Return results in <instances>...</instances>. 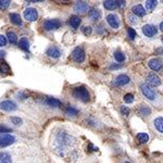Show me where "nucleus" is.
<instances>
[{
  "mask_svg": "<svg viewBox=\"0 0 163 163\" xmlns=\"http://www.w3.org/2000/svg\"><path fill=\"white\" fill-rule=\"evenodd\" d=\"M46 54H47L48 57H50V58L58 59L61 57V50L59 49L58 47H56V46H51V47H49L47 49Z\"/></svg>",
  "mask_w": 163,
  "mask_h": 163,
  "instance_id": "obj_14",
  "label": "nucleus"
},
{
  "mask_svg": "<svg viewBox=\"0 0 163 163\" xmlns=\"http://www.w3.org/2000/svg\"><path fill=\"white\" fill-rule=\"evenodd\" d=\"M118 6H119V8H124L125 7V1H120V0H119L118 1Z\"/></svg>",
  "mask_w": 163,
  "mask_h": 163,
  "instance_id": "obj_41",
  "label": "nucleus"
},
{
  "mask_svg": "<svg viewBox=\"0 0 163 163\" xmlns=\"http://www.w3.org/2000/svg\"><path fill=\"white\" fill-rule=\"evenodd\" d=\"M129 82H131V78H129L128 76L125 75V74H121V75H119L118 77L113 81L112 84H113L114 86H124V85H127Z\"/></svg>",
  "mask_w": 163,
  "mask_h": 163,
  "instance_id": "obj_13",
  "label": "nucleus"
},
{
  "mask_svg": "<svg viewBox=\"0 0 163 163\" xmlns=\"http://www.w3.org/2000/svg\"><path fill=\"white\" fill-rule=\"evenodd\" d=\"M134 101V95L133 94H126L124 96V102L125 103H132Z\"/></svg>",
  "mask_w": 163,
  "mask_h": 163,
  "instance_id": "obj_34",
  "label": "nucleus"
},
{
  "mask_svg": "<svg viewBox=\"0 0 163 163\" xmlns=\"http://www.w3.org/2000/svg\"><path fill=\"white\" fill-rule=\"evenodd\" d=\"M11 73V68L4 60H0V74L2 76L9 75Z\"/></svg>",
  "mask_w": 163,
  "mask_h": 163,
  "instance_id": "obj_19",
  "label": "nucleus"
},
{
  "mask_svg": "<svg viewBox=\"0 0 163 163\" xmlns=\"http://www.w3.org/2000/svg\"><path fill=\"white\" fill-rule=\"evenodd\" d=\"M125 163H129V162H125Z\"/></svg>",
  "mask_w": 163,
  "mask_h": 163,
  "instance_id": "obj_45",
  "label": "nucleus"
},
{
  "mask_svg": "<svg viewBox=\"0 0 163 163\" xmlns=\"http://www.w3.org/2000/svg\"><path fill=\"white\" fill-rule=\"evenodd\" d=\"M146 84L150 87H158L161 85V78L155 73L148 74V76L146 77Z\"/></svg>",
  "mask_w": 163,
  "mask_h": 163,
  "instance_id": "obj_7",
  "label": "nucleus"
},
{
  "mask_svg": "<svg viewBox=\"0 0 163 163\" xmlns=\"http://www.w3.org/2000/svg\"><path fill=\"white\" fill-rule=\"evenodd\" d=\"M127 35H128V37L132 39V40H134V39L136 38V36H137L135 30H134V28H132V27H129L128 30H127Z\"/></svg>",
  "mask_w": 163,
  "mask_h": 163,
  "instance_id": "obj_33",
  "label": "nucleus"
},
{
  "mask_svg": "<svg viewBox=\"0 0 163 163\" xmlns=\"http://www.w3.org/2000/svg\"><path fill=\"white\" fill-rule=\"evenodd\" d=\"M0 163H12L11 156L7 152H0Z\"/></svg>",
  "mask_w": 163,
  "mask_h": 163,
  "instance_id": "obj_27",
  "label": "nucleus"
},
{
  "mask_svg": "<svg viewBox=\"0 0 163 163\" xmlns=\"http://www.w3.org/2000/svg\"><path fill=\"white\" fill-rule=\"evenodd\" d=\"M128 21L131 24H137L138 23V17L134 14H128Z\"/></svg>",
  "mask_w": 163,
  "mask_h": 163,
  "instance_id": "obj_36",
  "label": "nucleus"
},
{
  "mask_svg": "<svg viewBox=\"0 0 163 163\" xmlns=\"http://www.w3.org/2000/svg\"><path fill=\"white\" fill-rule=\"evenodd\" d=\"M138 113L140 114L142 116H148V115H150V113H151V109L149 107H147V105H140L139 107V109H138Z\"/></svg>",
  "mask_w": 163,
  "mask_h": 163,
  "instance_id": "obj_25",
  "label": "nucleus"
},
{
  "mask_svg": "<svg viewBox=\"0 0 163 163\" xmlns=\"http://www.w3.org/2000/svg\"><path fill=\"white\" fill-rule=\"evenodd\" d=\"M45 102H46V105H47L48 107L54 108V109L60 108L61 105H62V102H61L60 100H58V99H56V98H52V97H48V98L46 99Z\"/></svg>",
  "mask_w": 163,
  "mask_h": 163,
  "instance_id": "obj_17",
  "label": "nucleus"
},
{
  "mask_svg": "<svg viewBox=\"0 0 163 163\" xmlns=\"http://www.w3.org/2000/svg\"><path fill=\"white\" fill-rule=\"evenodd\" d=\"M77 114H78V110L75 109L74 107L69 105V107L65 109V115H68V116H76Z\"/></svg>",
  "mask_w": 163,
  "mask_h": 163,
  "instance_id": "obj_30",
  "label": "nucleus"
},
{
  "mask_svg": "<svg viewBox=\"0 0 163 163\" xmlns=\"http://www.w3.org/2000/svg\"><path fill=\"white\" fill-rule=\"evenodd\" d=\"M103 7L107 10H114V9L119 8L118 1H115V0H105V1H103Z\"/></svg>",
  "mask_w": 163,
  "mask_h": 163,
  "instance_id": "obj_23",
  "label": "nucleus"
},
{
  "mask_svg": "<svg viewBox=\"0 0 163 163\" xmlns=\"http://www.w3.org/2000/svg\"><path fill=\"white\" fill-rule=\"evenodd\" d=\"M113 57H114V59H115V61H118V62H120V63L125 61V54H123L122 51H115Z\"/></svg>",
  "mask_w": 163,
  "mask_h": 163,
  "instance_id": "obj_31",
  "label": "nucleus"
},
{
  "mask_svg": "<svg viewBox=\"0 0 163 163\" xmlns=\"http://www.w3.org/2000/svg\"><path fill=\"white\" fill-rule=\"evenodd\" d=\"M132 11H133V14L136 15L137 17H142L146 15V9L142 6V4H135V6L132 8Z\"/></svg>",
  "mask_w": 163,
  "mask_h": 163,
  "instance_id": "obj_16",
  "label": "nucleus"
},
{
  "mask_svg": "<svg viewBox=\"0 0 163 163\" xmlns=\"http://www.w3.org/2000/svg\"><path fill=\"white\" fill-rule=\"evenodd\" d=\"M142 33L147 37H155L158 34V28L153 24H146L142 26Z\"/></svg>",
  "mask_w": 163,
  "mask_h": 163,
  "instance_id": "obj_9",
  "label": "nucleus"
},
{
  "mask_svg": "<svg viewBox=\"0 0 163 163\" xmlns=\"http://www.w3.org/2000/svg\"><path fill=\"white\" fill-rule=\"evenodd\" d=\"M17 45H19V47L22 50H24L26 52H30V41H28V39L26 37H22L19 40V43H17Z\"/></svg>",
  "mask_w": 163,
  "mask_h": 163,
  "instance_id": "obj_21",
  "label": "nucleus"
},
{
  "mask_svg": "<svg viewBox=\"0 0 163 163\" xmlns=\"http://www.w3.org/2000/svg\"><path fill=\"white\" fill-rule=\"evenodd\" d=\"M74 98H76L77 100L82 101V102H87L90 99V94L84 86H80V87H75L72 91Z\"/></svg>",
  "mask_w": 163,
  "mask_h": 163,
  "instance_id": "obj_2",
  "label": "nucleus"
},
{
  "mask_svg": "<svg viewBox=\"0 0 163 163\" xmlns=\"http://www.w3.org/2000/svg\"><path fill=\"white\" fill-rule=\"evenodd\" d=\"M69 23H70V25H71L72 28L76 30V28L80 27V25L82 23V20H81V17L78 16V15H72V16L70 17Z\"/></svg>",
  "mask_w": 163,
  "mask_h": 163,
  "instance_id": "obj_20",
  "label": "nucleus"
},
{
  "mask_svg": "<svg viewBox=\"0 0 163 163\" xmlns=\"http://www.w3.org/2000/svg\"><path fill=\"white\" fill-rule=\"evenodd\" d=\"M15 142V137L10 134H6V135L0 136V147H8L12 145Z\"/></svg>",
  "mask_w": 163,
  "mask_h": 163,
  "instance_id": "obj_11",
  "label": "nucleus"
},
{
  "mask_svg": "<svg viewBox=\"0 0 163 163\" xmlns=\"http://www.w3.org/2000/svg\"><path fill=\"white\" fill-rule=\"evenodd\" d=\"M88 17H89L91 21L96 22V21H99L101 17V12L98 10V9H90L89 11H88Z\"/></svg>",
  "mask_w": 163,
  "mask_h": 163,
  "instance_id": "obj_18",
  "label": "nucleus"
},
{
  "mask_svg": "<svg viewBox=\"0 0 163 163\" xmlns=\"http://www.w3.org/2000/svg\"><path fill=\"white\" fill-rule=\"evenodd\" d=\"M136 138H137V140L140 144H146V142H148L149 139H150V137H149V135L147 133H138Z\"/></svg>",
  "mask_w": 163,
  "mask_h": 163,
  "instance_id": "obj_26",
  "label": "nucleus"
},
{
  "mask_svg": "<svg viewBox=\"0 0 163 163\" xmlns=\"http://www.w3.org/2000/svg\"><path fill=\"white\" fill-rule=\"evenodd\" d=\"M156 52H157V54H158V52H161V54H163V49H161V48H159V49L156 50Z\"/></svg>",
  "mask_w": 163,
  "mask_h": 163,
  "instance_id": "obj_42",
  "label": "nucleus"
},
{
  "mask_svg": "<svg viewBox=\"0 0 163 163\" xmlns=\"http://www.w3.org/2000/svg\"><path fill=\"white\" fill-rule=\"evenodd\" d=\"M158 6L157 0H147L146 1V9L148 11H153Z\"/></svg>",
  "mask_w": 163,
  "mask_h": 163,
  "instance_id": "obj_29",
  "label": "nucleus"
},
{
  "mask_svg": "<svg viewBox=\"0 0 163 163\" xmlns=\"http://www.w3.org/2000/svg\"><path fill=\"white\" fill-rule=\"evenodd\" d=\"M85 57H86L85 50L82 47H76L75 49L72 51V59L77 63L84 62V61H85Z\"/></svg>",
  "mask_w": 163,
  "mask_h": 163,
  "instance_id": "obj_3",
  "label": "nucleus"
},
{
  "mask_svg": "<svg viewBox=\"0 0 163 163\" xmlns=\"http://www.w3.org/2000/svg\"><path fill=\"white\" fill-rule=\"evenodd\" d=\"M7 37H8V40H9V43H10V44H12V45L16 44L17 37H16V34H15L14 32H12V30H9V32L7 33Z\"/></svg>",
  "mask_w": 163,
  "mask_h": 163,
  "instance_id": "obj_28",
  "label": "nucleus"
},
{
  "mask_svg": "<svg viewBox=\"0 0 163 163\" xmlns=\"http://www.w3.org/2000/svg\"><path fill=\"white\" fill-rule=\"evenodd\" d=\"M82 32H83V34L85 35V36H89V35L91 34L92 30L90 26H84V27L82 28Z\"/></svg>",
  "mask_w": 163,
  "mask_h": 163,
  "instance_id": "obj_35",
  "label": "nucleus"
},
{
  "mask_svg": "<svg viewBox=\"0 0 163 163\" xmlns=\"http://www.w3.org/2000/svg\"><path fill=\"white\" fill-rule=\"evenodd\" d=\"M121 112H122L123 115L127 116L129 114V109L127 107H125V105H122V107H121Z\"/></svg>",
  "mask_w": 163,
  "mask_h": 163,
  "instance_id": "obj_39",
  "label": "nucleus"
},
{
  "mask_svg": "<svg viewBox=\"0 0 163 163\" xmlns=\"http://www.w3.org/2000/svg\"><path fill=\"white\" fill-rule=\"evenodd\" d=\"M88 9H89V6L85 1H78L74 4V11L77 13H85L88 11Z\"/></svg>",
  "mask_w": 163,
  "mask_h": 163,
  "instance_id": "obj_15",
  "label": "nucleus"
},
{
  "mask_svg": "<svg viewBox=\"0 0 163 163\" xmlns=\"http://www.w3.org/2000/svg\"><path fill=\"white\" fill-rule=\"evenodd\" d=\"M153 125H155L156 129H157L159 133L163 134V116L156 118L155 121H153Z\"/></svg>",
  "mask_w": 163,
  "mask_h": 163,
  "instance_id": "obj_24",
  "label": "nucleus"
},
{
  "mask_svg": "<svg viewBox=\"0 0 163 163\" xmlns=\"http://www.w3.org/2000/svg\"><path fill=\"white\" fill-rule=\"evenodd\" d=\"M148 65L152 71L155 72H160L163 68V62L160 59H157V58H153V59H150L148 62Z\"/></svg>",
  "mask_w": 163,
  "mask_h": 163,
  "instance_id": "obj_10",
  "label": "nucleus"
},
{
  "mask_svg": "<svg viewBox=\"0 0 163 163\" xmlns=\"http://www.w3.org/2000/svg\"><path fill=\"white\" fill-rule=\"evenodd\" d=\"M159 28H160V30H161L162 32H163V22H161V23H160V26H159Z\"/></svg>",
  "mask_w": 163,
  "mask_h": 163,
  "instance_id": "obj_43",
  "label": "nucleus"
},
{
  "mask_svg": "<svg viewBox=\"0 0 163 163\" xmlns=\"http://www.w3.org/2000/svg\"><path fill=\"white\" fill-rule=\"evenodd\" d=\"M9 17H10L11 23L14 24V25L21 26L22 23H23L21 16H20V14H17V13H10V14H9Z\"/></svg>",
  "mask_w": 163,
  "mask_h": 163,
  "instance_id": "obj_22",
  "label": "nucleus"
},
{
  "mask_svg": "<svg viewBox=\"0 0 163 163\" xmlns=\"http://www.w3.org/2000/svg\"><path fill=\"white\" fill-rule=\"evenodd\" d=\"M161 41H162V44H163V36H162V39H161Z\"/></svg>",
  "mask_w": 163,
  "mask_h": 163,
  "instance_id": "obj_44",
  "label": "nucleus"
},
{
  "mask_svg": "<svg viewBox=\"0 0 163 163\" xmlns=\"http://www.w3.org/2000/svg\"><path fill=\"white\" fill-rule=\"evenodd\" d=\"M0 109L7 112H11L16 110V105L11 100H4L2 102H0Z\"/></svg>",
  "mask_w": 163,
  "mask_h": 163,
  "instance_id": "obj_12",
  "label": "nucleus"
},
{
  "mask_svg": "<svg viewBox=\"0 0 163 163\" xmlns=\"http://www.w3.org/2000/svg\"><path fill=\"white\" fill-rule=\"evenodd\" d=\"M62 23H61L59 20L57 19H52V20H46L44 22L43 26L46 30H58V28L61 27Z\"/></svg>",
  "mask_w": 163,
  "mask_h": 163,
  "instance_id": "obj_4",
  "label": "nucleus"
},
{
  "mask_svg": "<svg viewBox=\"0 0 163 163\" xmlns=\"http://www.w3.org/2000/svg\"><path fill=\"white\" fill-rule=\"evenodd\" d=\"M105 19H107L108 24H109L111 28H113V30H118V28L120 27V19H119V16L116 14H114V13H110V14L107 15Z\"/></svg>",
  "mask_w": 163,
  "mask_h": 163,
  "instance_id": "obj_8",
  "label": "nucleus"
},
{
  "mask_svg": "<svg viewBox=\"0 0 163 163\" xmlns=\"http://www.w3.org/2000/svg\"><path fill=\"white\" fill-rule=\"evenodd\" d=\"M12 132V129L9 128V127L4 126V125H0V134H3V133H10Z\"/></svg>",
  "mask_w": 163,
  "mask_h": 163,
  "instance_id": "obj_38",
  "label": "nucleus"
},
{
  "mask_svg": "<svg viewBox=\"0 0 163 163\" xmlns=\"http://www.w3.org/2000/svg\"><path fill=\"white\" fill-rule=\"evenodd\" d=\"M10 0H0V10H7L10 6Z\"/></svg>",
  "mask_w": 163,
  "mask_h": 163,
  "instance_id": "obj_32",
  "label": "nucleus"
},
{
  "mask_svg": "<svg viewBox=\"0 0 163 163\" xmlns=\"http://www.w3.org/2000/svg\"><path fill=\"white\" fill-rule=\"evenodd\" d=\"M7 45V38L3 35H0V48L4 47Z\"/></svg>",
  "mask_w": 163,
  "mask_h": 163,
  "instance_id": "obj_40",
  "label": "nucleus"
},
{
  "mask_svg": "<svg viewBox=\"0 0 163 163\" xmlns=\"http://www.w3.org/2000/svg\"><path fill=\"white\" fill-rule=\"evenodd\" d=\"M10 120H11V122H12L14 125H21L22 124V119L21 118H17V116H12Z\"/></svg>",
  "mask_w": 163,
  "mask_h": 163,
  "instance_id": "obj_37",
  "label": "nucleus"
},
{
  "mask_svg": "<svg viewBox=\"0 0 163 163\" xmlns=\"http://www.w3.org/2000/svg\"><path fill=\"white\" fill-rule=\"evenodd\" d=\"M24 14V17L25 20L30 22H34V21H37L38 19V12L35 8H26L23 12Z\"/></svg>",
  "mask_w": 163,
  "mask_h": 163,
  "instance_id": "obj_6",
  "label": "nucleus"
},
{
  "mask_svg": "<svg viewBox=\"0 0 163 163\" xmlns=\"http://www.w3.org/2000/svg\"><path fill=\"white\" fill-rule=\"evenodd\" d=\"M140 90H142V95H144L147 99H149V100L151 101H153L156 99V92L153 91L152 88L147 85L146 83H142V85H140Z\"/></svg>",
  "mask_w": 163,
  "mask_h": 163,
  "instance_id": "obj_5",
  "label": "nucleus"
},
{
  "mask_svg": "<svg viewBox=\"0 0 163 163\" xmlns=\"http://www.w3.org/2000/svg\"><path fill=\"white\" fill-rule=\"evenodd\" d=\"M77 144L75 137L68 134L65 131H60L57 133L54 138V151L61 157H65L70 150L74 148Z\"/></svg>",
  "mask_w": 163,
  "mask_h": 163,
  "instance_id": "obj_1",
  "label": "nucleus"
}]
</instances>
